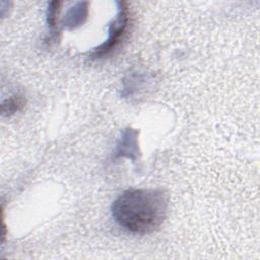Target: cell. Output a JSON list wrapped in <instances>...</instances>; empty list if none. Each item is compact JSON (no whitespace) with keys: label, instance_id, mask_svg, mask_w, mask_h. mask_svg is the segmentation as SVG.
<instances>
[{"label":"cell","instance_id":"cell-3","mask_svg":"<svg viewBox=\"0 0 260 260\" xmlns=\"http://www.w3.org/2000/svg\"><path fill=\"white\" fill-rule=\"evenodd\" d=\"M23 106H24V101L22 96L14 95V96H10L9 99L5 100L2 103L1 111L3 115H11L19 111Z\"/></svg>","mask_w":260,"mask_h":260},{"label":"cell","instance_id":"cell-1","mask_svg":"<svg viewBox=\"0 0 260 260\" xmlns=\"http://www.w3.org/2000/svg\"><path fill=\"white\" fill-rule=\"evenodd\" d=\"M167 198L160 190L131 189L112 204L116 222L134 234H149L158 229L167 214Z\"/></svg>","mask_w":260,"mask_h":260},{"label":"cell","instance_id":"cell-2","mask_svg":"<svg viewBox=\"0 0 260 260\" xmlns=\"http://www.w3.org/2000/svg\"><path fill=\"white\" fill-rule=\"evenodd\" d=\"M120 5L121 7L119 8V13L110 27L109 38L105 44H103L93 52L94 57L105 55L112 51L121 42L124 34L126 32L129 21L128 8L126 6V3L124 2H120Z\"/></svg>","mask_w":260,"mask_h":260},{"label":"cell","instance_id":"cell-4","mask_svg":"<svg viewBox=\"0 0 260 260\" xmlns=\"http://www.w3.org/2000/svg\"><path fill=\"white\" fill-rule=\"evenodd\" d=\"M60 2H52L50 4L49 10H48V23L50 24V27H54L56 24V18H57V13L60 9Z\"/></svg>","mask_w":260,"mask_h":260}]
</instances>
